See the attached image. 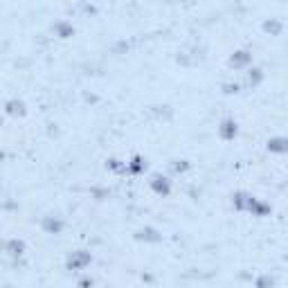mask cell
I'll list each match as a JSON object with an SVG mask.
<instances>
[{
  "mask_svg": "<svg viewBox=\"0 0 288 288\" xmlns=\"http://www.w3.org/2000/svg\"><path fill=\"white\" fill-rule=\"evenodd\" d=\"M250 63H252V54L248 50H237L232 56H230V65H232V68H237V70L248 68Z\"/></svg>",
  "mask_w": 288,
  "mask_h": 288,
  "instance_id": "8992f818",
  "label": "cell"
},
{
  "mask_svg": "<svg viewBox=\"0 0 288 288\" xmlns=\"http://www.w3.org/2000/svg\"><path fill=\"white\" fill-rule=\"evenodd\" d=\"M5 252L14 259L23 257V254H25V241H21V239H9V241L5 243Z\"/></svg>",
  "mask_w": 288,
  "mask_h": 288,
  "instance_id": "30bf717a",
  "label": "cell"
},
{
  "mask_svg": "<svg viewBox=\"0 0 288 288\" xmlns=\"http://www.w3.org/2000/svg\"><path fill=\"white\" fill-rule=\"evenodd\" d=\"M187 169H189V162L187 160H174L171 162V171H174V174H185Z\"/></svg>",
  "mask_w": 288,
  "mask_h": 288,
  "instance_id": "ac0fdd59",
  "label": "cell"
},
{
  "mask_svg": "<svg viewBox=\"0 0 288 288\" xmlns=\"http://www.w3.org/2000/svg\"><path fill=\"white\" fill-rule=\"evenodd\" d=\"M266 149L270 153H279V156H284V153H288V137H270V140L266 142Z\"/></svg>",
  "mask_w": 288,
  "mask_h": 288,
  "instance_id": "ba28073f",
  "label": "cell"
},
{
  "mask_svg": "<svg viewBox=\"0 0 288 288\" xmlns=\"http://www.w3.org/2000/svg\"><path fill=\"white\" fill-rule=\"evenodd\" d=\"M90 261H93V254L88 250H75L68 254L65 268H68V270H84V268L90 266Z\"/></svg>",
  "mask_w": 288,
  "mask_h": 288,
  "instance_id": "6da1fadb",
  "label": "cell"
},
{
  "mask_svg": "<svg viewBox=\"0 0 288 288\" xmlns=\"http://www.w3.org/2000/svg\"><path fill=\"white\" fill-rule=\"evenodd\" d=\"M261 81H263V72L261 70H259V68L248 70V86H250V88H257Z\"/></svg>",
  "mask_w": 288,
  "mask_h": 288,
  "instance_id": "9a60e30c",
  "label": "cell"
},
{
  "mask_svg": "<svg viewBox=\"0 0 288 288\" xmlns=\"http://www.w3.org/2000/svg\"><path fill=\"white\" fill-rule=\"evenodd\" d=\"M270 212H272L270 205L257 198V203H254V207H252V212H250V214H252V216H259V219H263V216H270Z\"/></svg>",
  "mask_w": 288,
  "mask_h": 288,
  "instance_id": "4fadbf2b",
  "label": "cell"
},
{
  "mask_svg": "<svg viewBox=\"0 0 288 288\" xmlns=\"http://www.w3.org/2000/svg\"><path fill=\"white\" fill-rule=\"evenodd\" d=\"M272 286H275V277H270V275H261L254 281V288H272Z\"/></svg>",
  "mask_w": 288,
  "mask_h": 288,
  "instance_id": "2e32d148",
  "label": "cell"
},
{
  "mask_svg": "<svg viewBox=\"0 0 288 288\" xmlns=\"http://www.w3.org/2000/svg\"><path fill=\"white\" fill-rule=\"evenodd\" d=\"M263 32H268V34H279L281 32V23H277V21H266L263 23Z\"/></svg>",
  "mask_w": 288,
  "mask_h": 288,
  "instance_id": "e0dca14e",
  "label": "cell"
},
{
  "mask_svg": "<svg viewBox=\"0 0 288 288\" xmlns=\"http://www.w3.org/2000/svg\"><path fill=\"white\" fill-rule=\"evenodd\" d=\"M149 185H151L153 194L162 196V198H167V196L171 194V180L167 178V176H162V174H153L151 180H149Z\"/></svg>",
  "mask_w": 288,
  "mask_h": 288,
  "instance_id": "3957f363",
  "label": "cell"
},
{
  "mask_svg": "<svg viewBox=\"0 0 288 288\" xmlns=\"http://www.w3.org/2000/svg\"><path fill=\"white\" fill-rule=\"evenodd\" d=\"M135 239L137 241H147V243H158V241H162V234L156 228H142V230H137Z\"/></svg>",
  "mask_w": 288,
  "mask_h": 288,
  "instance_id": "9c48e42d",
  "label": "cell"
},
{
  "mask_svg": "<svg viewBox=\"0 0 288 288\" xmlns=\"http://www.w3.org/2000/svg\"><path fill=\"white\" fill-rule=\"evenodd\" d=\"M219 135H221V140H225V142L234 140V137L239 135V124L234 122L232 117L223 119V122H221V126H219Z\"/></svg>",
  "mask_w": 288,
  "mask_h": 288,
  "instance_id": "277c9868",
  "label": "cell"
},
{
  "mask_svg": "<svg viewBox=\"0 0 288 288\" xmlns=\"http://www.w3.org/2000/svg\"><path fill=\"white\" fill-rule=\"evenodd\" d=\"M254 203H257V198H254L252 194H248V191H237V194L232 196V205L237 212H252Z\"/></svg>",
  "mask_w": 288,
  "mask_h": 288,
  "instance_id": "7a4b0ae2",
  "label": "cell"
},
{
  "mask_svg": "<svg viewBox=\"0 0 288 288\" xmlns=\"http://www.w3.org/2000/svg\"><path fill=\"white\" fill-rule=\"evenodd\" d=\"M223 93L225 95H237L239 93V84H223Z\"/></svg>",
  "mask_w": 288,
  "mask_h": 288,
  "instance_id": "d6986e66",
  "label": "cell"
},
{
  "mask_svg": "<svg viewBox=\"0 0 288 288\" xmlns=\"http://www.w3.org/2000/svg\"><path fill=\"white\" fill-rule=\"evenodd\" d=\"M106 169H110L113 174H124V171H128V162H122V160H117V158H110L106 162Z\"/></svg>",
  "mask_w": 288,
  "mask_h": 288,
  "instance_id": "5bb4252c",
  "label": "cell"
},
{
  "mask_svg": "<svg viewBox=\"0 0 288 288\" xmlns=\"http://www.w3.org/2000/svg\"><path fill=\"white\" fill-rule=\"evenodd\" d=\"M5 113H7L9 117H23V115L27 113V106L21 99H9V102L5 104Z\"/></svg>",
  "mask_w": 288,
  "mask_h": 288,
  "instance_id": "52a82bcc",
  "label": "cell"
},
{
  "mask_svg": "<svg viewBox=\"0 0 288 288\" xmlns=\"http://www.w3.org/2000/svg\"><path fill=\"white\" fill-rule=\"evenodd\" d=\"M54 32H56V36L59 38H70L72 34H75V27H72V23H68V21H59L54 25Z\"/></svg>",
  "mask_w": 288,
  "mask_h": 288,
  "instance_id": "7c38bea8",
  "label": "cell"
},
{
  "mask_svg": "<svg viewBox=\"0 0 288 288\" xmlns=\"http://www.w3.org/2000/svg\"><path fill=\"white\" fill-rule=\"evenodd\" d=\"M65 228V223L59 219V216H45V219L41 221V230L45 234H61Z\"/></svg>",
  "mask_w": 288,
  "mask_h": 288,
  "instance_id": "5b68a950",
  "label": "cell"
},
{
  "mask_svg": "<svg viewBox=\"0 0 288 288\" xmlns=\"http://www.w3.org/2000/svg\"><path fill=\"white\" fill-rule=\"evenodd\" d=\"M93 286V279H81L79 281V288H90Z\"/></svg>",
  "mask_w": 288,
  "mask_h": 288,
  "instance_id": "ffe728a7",
  "label": "cell"
},
{
  "mask_svg": "<svg viewBox=\"0 0 288 288\" xmlns=\"http://www.w3.org/2000/svg\"><path fill=\"white\" fill-rule=\"evenodd\" d=\"M144 169H147V160H144L142 156H133L131 160H128V174L131 176H140V174H144Z\"/></svg>",
  "mask_w": 288,
  "mask_h": 288,
  "instance_id": "8fae6325",
  "label": "cell"
}]
</instances>
